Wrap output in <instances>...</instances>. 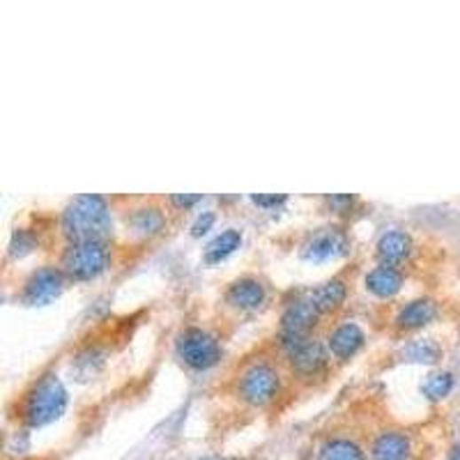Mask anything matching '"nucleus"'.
I'll return each instance as SVG.
<instances>
[{
  "label": "nucleus",
  "instance_id": "nucleus-5",
  "mask_svg": "<svg viewBox=\"0 0 460 460\" xmlns=\"http://www.w3.org/2000/svg\"><path fill=\"white\" fill-rule=\"evenodd\" d=\"M279 370L267 361H256V364L247 366L244 373L237 382V392L244 403L253 405V408H263V405L272 403L274 396L279 393Z\"/></svg>",
  "mask_w": 460,
  "mask_h": 460
},
{
  "label": "nucleus",
  "instance_id": "nucleus-6",
  "mask_svg": "<svg viewBox=\"0 0 460 460\" xmlns=\"http://www.w3.org/2000/svg\"><path fill=\"white\" fill-rule=\"evenodd\" d=\"M65 286V276L62 272L53 270V267H42V270L33 272L23 286V299L33 306H44V304L53 302L62 292Z\"/></svg>",
  "mask_w": 460,
  "mask_h": 460
},
{
  "label": "nucleus",
  "instance_id": "nucleus-23",
  "mask_svg": "<svg viewBox=\"0 0 460 460\" xmlns=\"http://www.w3.org/2000/svg\"><path fill=\"white\" fill-rule=\"evenodd\" d=\"M253 202L260 208H276L281 202H286V196H253Z\"/></svg>",
  "mask_w": 460,
  "mask_h": 460
},
{
  "label": "nucleus",
  "instance_id": "nucleus-17",
  "mask_svg": "<svg viewBox=\"0 0 460 460\" xmlns=\"http://www.w3.org/2000/svg\"><path fill=\"white\" fill-rule=\"evenodd\" d=\"M321 460H366V451L350 438H331L321 447Z\"/></svg>",
  "mask_w": 460,
  "mask_h": 460
},
{
  "label": "nucleus",
  "instance_id": "nucleus-4",
  "mask_svg": "<svg viewBox=\"0 0 460 460\" xmlns=\"http://www.w3.org/2000/svg\"><path fill=\"white\" fill-rule=\"evenodd\" d=\"M108 249L101 240L74 242L62 258V270L74 281H91L107 270Z\"/></svg>",
  "mask_w": 460,
  "mask_h": 460
},
{
  "label": "nucleus",
  "instance_id": "nucleus-15",
  "mask_svg": "<svg viewBox=\"0 0 460 460\" xmlns=\"http://www.w3.org/2000/svg\"><path fill=\"white\" fill-rule=\"evenodd\" d=\"M345 297H348V286H345V281L343 279H329L309 292L311 304H313L321 313L337 311L338 306L345 302Z\"/></svg>",
  "mask_w": 460,
  "mask_h": 460
},
{
  "label": "nucleus",
  "instance_id": "nucleus-8",
  "mask_svg": "<svg viewBox=\"0 0 460 460\" xmlns=\"http://www.w3.org/2000/svg\"><path fill=\"white\" fill-rule=\"evenodd\" d=\"M321 318V311L315 309L311 299H297V302L288 304L283 315H281V329L283 334H297V337H306L315 327Z\"/></svg>",
  "mask_w": 460,
  "mask_h": 460
},
{
  "label": "nucleus",
  "instance_id": "nucleus-20",
  "mask_svg": "<svg viewBox=\"0 0 460 460\" xmlns=\"http://www.w3.org/2000/svg\"><path fill=\"white\" fill-rule=\"evenodd\" d=\"M130 224L136 233H140V235H155V233L162 230L163 217L159 210L143 208V210H136V212L131 214Z\"/></svg>",
  "mask_w": 460,
  "mask_h": 460
},
{
  "label": "nucleus",
  "instance_id": "nucleus-25",
  "mask_svg": "<svg viewBox=\"0 0 460 460\" xmlns=\"http://www.w3.org/2000/svg\"><path fill=\"white\" fill-rule=\"evenodd\" d=\"M447 460H460V442L451 447V451H449V456H447Z\"/></svg>",
  "mask_w": 460,
  "mask_h": 460
},
{
  "label": "nucleus",
  "instance_id": "nucleus-1",
  "mask_svg": "<svg viewBox=\"0 0 460 460\" xmlns=\"http://www.w3.org/2000/svg\"><path fill=\"white\" fill-rule=\"evenodd\" d=\"M62 233L74 242L101 240L111 226V212L108 202L97 194H81L72 198L62 212Z\"/></svg>",
  "mask_w": 460,
  "mask_h": 460
},
{
  "label": "nucleus",
  "instance_id": "nucleus-2",
  "mask_svg": "<svg viewBox=\"0 0 460 460\" xmlns=\"http://www.w3.org/2000/svg\"><path fill=\"white\" fill-rule=\"evenodd\" d=\"M69 396L67 389L62 387V382L56 376H44L40 382H35L23 403V421L30 428H42L60 419L67 410Z\"/></svg>",
  "mask_w": 460,
  "mask_h": 460
},
{
  "label": "nucleus",
  "instance_id": "nucleus-16",
  "mask_svg": "<svg viewBox=\"0 0 460 460\" xmlns=\"http://www.w3.org/2000/svg\"><path fill=\"white\" fill-rule=\"evenodd\" d=\"M438 315V304L432 299H415V302L405 304L401 313L396 315L401 329H419V327L428 325Z\"/></svg>",
  "mask_w": 460,
  "mask_h": 460
},
{
  "label": "nucleus",
  "instance_id": "nucleus-11",
  "mask_svg": "<svg viewBox=\"0 0 460 460\" xmlns=\"http://www.w3.org/2000/svg\"><path fill=\"white\" fill-rule=\"evenodd\" d=\"M410 447L405 432L385 431L370 444V460H405L410 456Z\"/></svg>",
  "mask_w": 460,
  "mask_h": 460
},
{
  "label": "nucleus",
  "instance_id": "nucleus-24",
  "mask_svg": "<svg viewBox=\"0 0 460 460\" xmlns=\"http://www.w3.org/2000/svg\"><path fill=\"white\" fill-rule=\"evenodd\" d=\"M171 201L175 202V205H180V208H194L196 202H201V196H173Z\"/></svg>",
  "mask_w": 460,
  "mask_h": 460
},
{
  "label": "nucleus",
  "instance_id": "nucleus-22",
  "mask_svg": "<svg viewBox=\"0 0 460 460\" xmlns=\"http://www.w3.org/2000/svg\"><path fill=\"white\" fill-rule=\"evenodd\" d=\"M212 226H214V214L212 212H202L201 217L194 221V226H191V235H194V237L205 235V233H208Z\"/></svg>",
  "mask_w": 460,
  "mask_h": 460
},
{
  "label": "nucleus",
  "instance_id": "nucleus-3",
  "mask_svg": "<svg viewBox=\"0 0 460 460\" xmlns=\"http://www.w3.org/2000/svg\"><path fill=\"white\" fill-rule=\"evenodd\" d=\"M175 353L191 370H208L219 364L221 345L210 331L189 327L175 341Z\"/></svg>",
  "mask_w": 460,
  "mask_h": 460
},
{
  "label": "nucleus",
  "instance_id": "nucleus-18",
  "mask_svg": "<svg viewBox=\"0 0 460 460\" xmlns=\"http://www.w3.org/2000/svg\"><path fill=\"white\" fill-rule=\"evenodd\" d=\"M240 244H242L240 230H235V228L224 230L221 235H217L208 244V249H205V260H208L210 265L221 263L224 258H228L230 253H235L237 249H240Z\"/></svg>",
  "mask_w": 460,
  "mask_h": 460
},
{
  "label": "nucleus",
  "instance_id": "nucleus-7",
  "mask_svg": "<svg viewBox=\"0 0 460 460\" xmlns=\"http://www.w3.org/2000/svg\"><path fill=\"white\" fill-rule=\"evenodd\" d=\"M345 251H348V240L341 230H321L304 244L302 258L309 263H325V260L341 258Z\"/></svg>",
  "mask_w": 460,
  "mask_h": 460
},
{
  "label": "nucleus",
  "instance_id": "nucleus-21",
  "mask_svg": "<svg viewBox=\"0 0 460 460\" xmlns=\"http://www.w3.org/2000/svg\"><path fill=\"white\" fill-rule=\"evenodd\" d=\"M403 357H408V361L432 364V361L440 360V348L438 343L432 341H412L410 345L403 350Z\"/></svg>",
  "mask_w": 460,
  "mask_h": 460
},
{
  "label": "nucleus",
  "instance_id": "nucleus-19",
  "mask_svg": "<svg viewBox=\"0 0 460 460\" xmlns=\"http://www.w3.org/2000/svg\"><path fill=\"white\" fill-rule=\"evenodd\" d=\"M454 389V376L449 370H440V373H432L428 376V380L421 385V392L428 401H442L447 399Z\"/></svg>",
  "mask_w": 460,
  "mask_h": 460
},
{
  "label": "nucleus",
  "instance_id": "nucleus-14",
  "mask_svg": "<svg viewBox=\"0 0 460 460\" xmlns=\"http://www.w3.org/2000/svg\"><path fill=\"white\" fill-rule=\"evenodd\" d=\"M288 357H290L292 361V369L304 373V376H311V373H315V370H321L327 361L322 343L311 341V338H304V341L299 343L297 348L292 350Z\"/></svg>",
  "mask_w": 460,
  "mask_h": 460
},
{
  "label": "nucleus",
  "instance_id": "nucleus-10",
  "mask_svg": "<svg viewBox=\"0 0 460 460\" xmlns=\"http://www.w3.org/2000/svg\"><path fill=\"white\" fill-rule=\"evenodd\" d=\"M226 302H228L233 309L240 311L258 309L260 304L265 302V286L258 279H251V276L233 281L228 290H226Z\"/></svg>",
  "mask_w": 460,
  "mask_h": 460
},
{
  "label": "nucleus",
  "instance_id": "nucleus-13",
  "mask_svg": "<svg viewBox=\"0 0 460 460\" xmlns=\"http://www.w3.org/2000/svg\"><path fill=\"white\" fill-rule=\"evenodd\" d=\"M377 258L382 260V265H396L403 263L408 256L412 253V237L403 230H392V233H385V235L377 240Z\"/></svg>",
  "mask_w": 460,
  "mask_h": 460
},
{
  "label": "nucleus",
  "instance_id": "nucleus-12",
  "mask_svg": "<svg viewBox=\"0 0 460 460\" xmlns=\"http://www.w3.org/2000/svg\"><path fill=\"white\" fill-rule=\"evenodd\" d=\"M401 288H403V274L393 265H377L376 270L366 274V290L373 292L376 297L389 299L399 295Z\"/></svg>",
  "mask_w": 460,
  "mask_h": 460
},
{
  "label": "nucleus",
  "instance_id": "nucleus-9",
  "mask_svg": "<svg viewBox=\"0 0 460 460\" xmlns=\"http://www.w3.org/2000/svg\"><path fill=\"white\" fill-rule=\"evenodd\" d=\"M364 341V329H361L357 322H343V325H338L337 329L329 334V338H327V348H329V353L334 354L337 360L343 361L360 353Z\"/></svg>",
  "mask_w": 460,
  "mask_h": 460
}]
</instances>
